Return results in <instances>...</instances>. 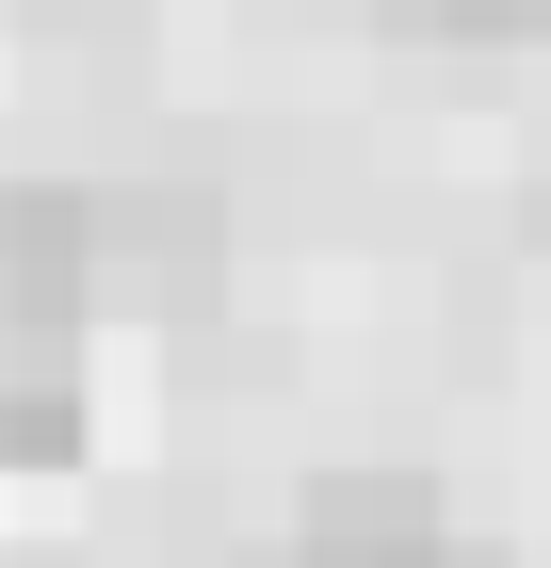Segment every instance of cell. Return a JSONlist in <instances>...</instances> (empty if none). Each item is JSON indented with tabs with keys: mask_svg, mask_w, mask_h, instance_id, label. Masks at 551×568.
Instances as JSON below:
<instances>
[{
	"mask_svg": "<svg viewBox=\"0 0 551 568\" xmlns=\"http://www.w3.org/2000/svg\"><path fill=\"white\" fill-rule=\"evenodd\" d=\"M82 455V374L65 357H0V471H65Z\"/></svg>",
	"mask_w": 551,
	"mask_h": 568,
	"instance_id": "2",
	"label": "cell"
},
{
	"mask_svg": "<svg viewBox=\"0 0 551 568\" xmlns=\"http://www.w3.org/2000/svg\"><path fill=\"white\" fill-rule=\"evenodd\" d=\"M293 568H487V552H455L422 471H325L293 504Z\"/></svg>",
	"mask_w": 551,
	"mask_h": 568,
	"instance_id": "1",
	"label": "cell"
}]
</instances>
